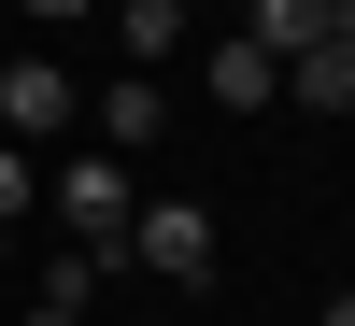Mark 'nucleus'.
I'll use <instances>...</instances> for the list:
<instances>
[{
	"label": "nucleus",
	"mask_w": 355,
	"mask_h": 326,
	"mask_svg": "<svg viewBox=\"0 0 355 326\" xmlns=\"http://www.w3.org/2000/svg\"><path fill=\"white\" fill-rule=\"evenodd\" d=\"M43 199H57V227H71L100 270H128V156H71V170H43Z\"/></svg>",
	"instance_id": "obj_1"
},
{
	"label": "nucleus",
	"mask_w": 355,
	"mask_h": 326,
	"mask_svg": "<svg viewBox=\"0 0 355 326\" xmlns=\"http://www.w3.org/2000/svg\"><path fill=\"white\" fill-rule=\"evenodd\" d=\"M128 270H157V284H214V213H199V199L128 213Z\"/></svg>",
	"instance_id": "obj_2"
},
{
	"label": "nucleus",
	"mask_w": 355,
	"mask_h": 326,
	"mask_svg": "<svg viewBox=\"0 0 355 326\" xmlns=\"http://www.w3.org/2000/svg\"><path fill=\"white\" fill-rule=\"evenodd\" d=\"M71 71H43V57H15V71H0V128H15V142H43V128H71Z\"/></svg>",
	"instance_id": "obj_3"
},
{
	"label": "nucleus",
	"mask_w": 355,
	"mask_h": 326,
	"mask_svg": "<svg viewBox=\"0 0 355 326\" xmlns=\"http://www.w3.org/2000/svg\"><path fill=\"white\" fill-rule=\"evenodd\" d=\"M327 28H355L341 0H256V15H242V43H256V57H313Z\"/></svg>",
	"instance_id": "obj_4"
},
{
	"label": "nucleus",
	"mask_w": 355,
	"mask_h": 326,
	"mask_svg": "<svg viewBox=\"0 0 355 326\" xmlns=\"http://www.w3.org/2000/svg\"><path fill=\"white\" fill-rule=\"evenodd\" d=\"M85 114H100V156H142V142L171 128V100H157V85H142V71H114V85H100V100H85Z\"/></svg>",
	"instance_id": "obj_5"
},
{
	"label": "nucleus",
	"mask_w": 355,
	"mask_h": 326,
	"mask_svg": "<svg viewBox=\"0 0 355 326\" xmlns=\"http://www.w3.org/2000/svg\"><path fill=\"white\" fill-rule=\"evenodd\" d=\"M199 85H214V114H270V100H284V57H256L242 28H227V43H214V71H199Z\"/></svg>",
	"instance_id": "obj_6"
},
{
	"label": "nucleus",
	"mask_w": 355,
	"mask_h": 326,
	"mask_svg": "<svg viewBox=\"0 0 355 326\" xmlns=\"http://www.w3.org/2000/svg\"><path fill=\"white\" fill-rule=\"evenodd\" d=\"M284 100H313V114H355V28H327L313 57H284Z\"/></svg>",
	"instance_id": "obj_7"
},
{
	"label": "nucleus",
	"mask_w": 355,
	"mask_h": 326,
	"mask_svg": "<svg viewBox=\"0 0 355 326\" xmlns=\"http://www.w3.org/2000/svg\"><path fill=\"white\" fill-rule=\"evenodd\" d=\"M157 57H185V0H128V71H157Z\"/></svg>",
	"instance_id": "obj_8"
},
{
	"label": "nucleus",
	"mask_w": 355,
	"mask_h": 326,
	"mask_svg": "<svg viewBox=\"0 0 355 326\" xmlns=\"http://www.w3.org/2000/svg\"><path fill=\"white\" fill-rule=\"evenodd\" d=\"M28 298H43V312H85V298H100V255H85V242L43 255V270H28Z\"/></svg>",
	"instance_id": "obj_9"
},
{
	"label": "nucleus",
	"mask_w": 355,
	"mask_h": 326,
	"mask_svg": "<svg viewBox=\"0 0 355 326\" xmlns=\"http://www.w3.org/2000/svg\"><path fill=\"white\" fill-rule=\"evenodd\" d=\"M28 199H43V170H28V142H0V255H15V227H28Z\"/></svg>",
	"instance_id": "obj_10"
},
{
	"label": "nucleus",
	"mask_w": 355,
	"mask_h": 326,
	"mask_svg": "<svg viewBox=\"0 0 355 326\" xmlns=\"http://www.w3.org/2000/svg\"><path fill=\"white\" fill-rule=\"evenodd\" d=\"M15 15H28V28H71V15H85V0H15Z\"/></svg>",
	"instance_id": "obj_11"
},
{
	"label": "nucleus",
	"mask_w": 355,
	"mask_h": 326,
	"mask_svg": "<svg viewBox=\"0 0 355 326\" xmlns=\"http://www.w3.org/2000/svg\"><path fill=\"white\" fill-rule=\"evenodd\" d=\"M15 326H85V312H43V298H28V312H15Z\"/></svg>",
	"instance_id": "obj_12"
},
{
	"label": "nucleus",
	"mask_w": 355,
	"mask_h": 326,
	"mask_svg": "<svg viewBox=\"0 0 355 326\" xmlns=\"http://www.w3.org/2000/svg\"><path fill=\"white\" fill-rule=\"evenodd\" d=\"M313 326H355V284H341V298H327V312H313Z\"/></svg>",
	"instance_id": "obj_13"
},
{
	"label": "nucleus",
	"mask_w": 355,
	"mask_h": 326,
	"mask_svg": "<svg viewBox=\"0 0 355 326\" xmlns=\"http://www.w3.org/2000/svg\"><path fill=\"white\" fill-rule=\"evenodd\" d=\"M128 326H157V312H128Z\"/></svg>",
	"instance_id": "obj_14"
},
{
	"label": "nucleus",
	"mask_w": 355,
	"mask_h": 326,
	"mask_svg": "<svg viewBox=\"0 0 355 326\" xmlns=\"http://www.w3.org/2000/svg\"><path fill=\"white\" fill-rule=\"evenodd\" d=\"M341 15H355V0H341Z\"/></svg>",
	"instance_id": "obj_15"
}]
</instances>
